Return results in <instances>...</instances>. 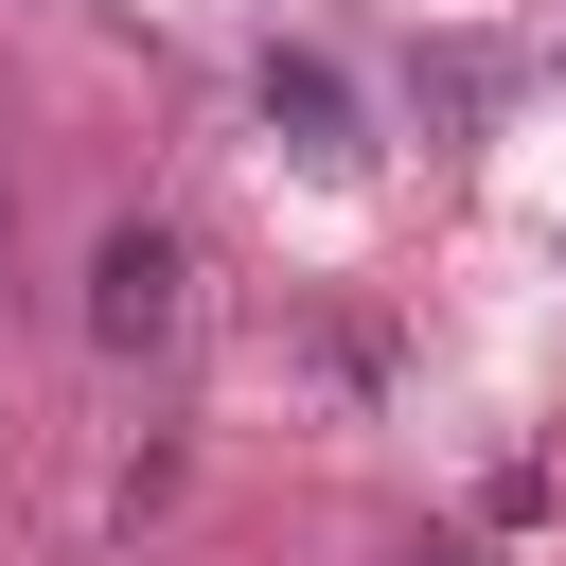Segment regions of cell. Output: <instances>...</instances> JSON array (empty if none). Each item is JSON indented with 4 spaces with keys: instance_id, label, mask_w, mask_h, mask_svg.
Wrapping results in <instances>:
<instances>
[{
    "instance_id": "4",
    "label": "cell",
    "mask_w": 566,
    "mask_h": 566,
    "mask_svg": "<svg viewBox=\"0 0 566 566\" xmlns=\"http://www.w3.org/2000/svg\"><path fill=\"white\" fill-rule=\"evenodd\" d=\"M0 230H18V212H0Z\"/></svg>"
},
{
    "instance_id": "2",
    "label": "cell",
    "mask_w": 566,
    "mask_h": 566,
    "mask_svg": "<svg viewBox=\"0 0 566 566\" xmlns=\"http://www.w3.org/2000/svg\"><path fill=\"white\" fill-rule=\"evenodd\" d=\"M265 124H283L318 177H354V159H371V142H354V88H336L318 53H265Z\"/></svg>"
},
{
    "instance_id": "1",
    "label": "cell",
    "mask_w": 566,
    "mask_h": 566,
    "mask_svg": "<svg viewBox=\"0 0 566 566\" xmlns=\"http://www.w3.org/2000/svg\"><path fill=\"white\" fill-rule=\"evenodd\" d=\"M177 336H195V248H177L159 212H124V230L88 248V354L142 371V354H177Z\"/></svg>"
},
{
    "instance_id": "3",
    "label": "cell",
    "mask_w": 566,
    "mask_h": 566,
    "mask_svg": "<svg viewBox=\"0 0 566 566\" xmlns=\"http://www.w3.org/2000/svg\"><path fill=\"white\" fill-rule=\"evenodd\" d=\"M407 566H478V548H407Z\"/></svg>"
}]
</instances>
